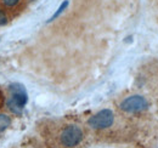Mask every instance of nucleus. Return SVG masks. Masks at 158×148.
Segmentation results:
<instances>
[{
    "label": "nucleus",
    "mask_w": 158,
    "mask_h": 148,
    "mask_svg": "<svg viewBox=\"0 0 158 148\" xmlns=\"http://www.w3.org/2000/svg\"><path fill=\"white\" fill-rule=\"evenodd\" d=\"M9 91L11 93V97L7 101V107H9V109L12 113H15L17 115H21L24 106L28 102L27 90L20 83H14V84H10Z\"/></svg>",
    "instance_id": "f257e3e1"
},
{
    "label": "nucleus",
    "mask_w": 158,
    "mask_h": 148,
    "mask_svg": "<svg viewBox=\"0 0 158 148\" xmlns=\"http://www.w3.org/2000/svg\"><path fill=\"white\" fill-rule=\"evenodd\" d=\"M119 108L125 113H141L148 108V102L141 95H131L120 102Z\"/></svg>",
    "instance_id": "f03ea898"
},
{
    "label": "nucleus",
    "mask_w": 158,
    "mask_h": 148,
    "mask_svg": "<svg viewBox=\"0 0 158 148\" xmlns=\"http://www.w3.org/2000/svg\"><path fill=\"white\" fill-rule=\"evenodd\" d=\"M114 123V114L111 109H102L89 118L88 125L94 130L108 129Z\"/></svg>",
    "instance_id": "7ed1b4c3"
},
{
    "label": "nucleus",
    "mask_w": 158,
    "mask_h": 148,
    "mask_svg": "<svg viewBox=\"0 0 158 148\" xmlns=\"http://www.w3.org/2000/svg\"><path fill=\"white\" fill-rule=\"evenodd\" d=\"M83 137H84V135H83L81 129L78 125L71 124V125H67L61 132V143L64 147H76L81 142Z\"/></svg>",
    "instance_id": "20e7f679"
},
{
    "label": "nucleus",
    "mask_w": 158,
    "mask_h": 148,
    "mask_svg": "<svg viewBox=\"0 0 158 148\" xmlns=\"http://www.w3.org/2000/svg\"><path fill=\"white\" fill-rule=\"evenodd\" d=\"M68 4H69V1H68V0H64V1H63V2H62V4L59 6V9L56 10V12H55V14H54V15H52L50 18L48 19V23H49V22H52V21H55L57 17H60V16H61V14H62V12H63V11L67 9Z\"/></svg>",
    "instance_id": "39448f33"
},
{
    "label": "nucleus",
    "mask_w": 158,
    "mask_h": 148,
    "mask_svg": "<svg viewBox=\"0 0 158 148\" xmlns=\"http://www.w3.org/2000/svg\"><path fill=\"white\" fill-rule=\"evenodd\" d=\"M11 125V119L6 114H0V132L6 130Z\"/></svg>",
    "instance_id": "423d86ee"
},
{
    "label": "nucleus",
    "mask_w": 158,
    "mask_h": 148,
    "mask_svg": "<svg viewBox=\"0 0 158 148\" xmlns=\"http://www.w3.org/2000/svg\"><path fill=\"white\" fill-rule=\"evenodd\" d=\"M0 1H1L2 5L7 6V7H14L20 2L21 0H0Z\"/></svg>",
    "instance_id": "0eeeda50"
},
{
    "label": "nucleus",
    "mask_w": 158,
    "mask_h": 148,
    "mask_svg": "<svg viewBox=\"0 0 158 148\" xmlns=\"http://www.w3.org/2000/svg\"><path fill=\"white\" fill-rule=\"evenodd\" d=\"M6 23H7V18H6L4 11L0 9V26H5Z\"/></svg>",
    "instance_id": "6e6552de"
},
{
    "label": "nucleus",
    "mask_w": 158,
    "mask_h": 148,
    "mask_svg": "<svg viewBox=\"0 0 158 148\" xmlns=\"http://www.w3.org/2000/svg\"><path fill=\"white\" fill-rule=\"evenodd\" d=\"M4 101H5V100H4V95H2V92L0 91V108H1L2 105H4Z\"/></svg>",
    "instance_id": "1a4fd4ad"
}]
</instances>
